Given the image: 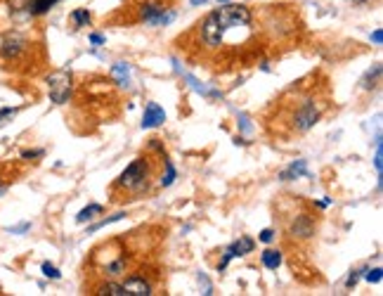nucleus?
<instances>
[{
    "instance_id": "f257e3e1",
    "label": "nucleus",
    "mask_w": 383,
    "mask_h": 296,
    "mask_svg": "<svg viewBox=\"0 0 383 296\" xmlns=\"http://www.w3.org/2000/svg\"><path fill=\"white\" fill-rule=\"evenodd\" d=\"M152 178H154V166L150 157H140L121 173L116 183L111 185V190H123V194L140 197V194L150 192Z\"/></svg>"
},
{
    "instance_id": "f03ea898",
    "label": "nucleus",
    "mask_w": 383,
    "mask_h": 296,
    "mask_svg": "<svg viewBox=\"0 0 383 296\" xmlns=\"http://www.w3.org/2000/svg\"><path fill=\"white\" fill-rule=\"evenodd\" d=\"M322 114H324V102H322L315 93H305V95H300L298 107H293V109L288 112V121H286L288 133H296V136L308 133L322 119Z\"/></svg>"
},
{
    "instance_id": "7ed1b4c3",
    "label": "nucleus",
    "mask_w": 383,
    "mask_h": 296,
    "mask_svg": "<svg viewBox=\"0 0 383 296\" xmlns=\"http://www.w3.org/2000/svg\"><path fill=\"white\" fill-rule=\"evenodd\" d=\"M48 90H50L52 102L64 105L71 95V73L62 69V71H55L52 76H48Z\"/></svg>"
},
{
    "instance_id": "20e7f679",
    "label": "nucleus",
    "mask_w": 383,
    "mask_h": 296,
    "mask_svg": "<svg viewBox=\"0 0 383 296\" xmlns=\"http://www.w3.org/2000/svg\"><path fill=\"white\" fill-rule=\"evenodd\" d=\"M126 289V296H150L154 294V285L150 278H145L142 273H133L128 275L126 282H121Z\"/></svg>"
},
{
    "instance_id": "39448f33",
    "label": "nucleus",
    "mask_w": 383,
    "mask_h": 296,
    "mask_svg": "<svg viewBox=\"0 0 383 296\" xmlns=\"http://www.w3.org/2000/svg\"><path fill=\"white\" fill-rule=\"evenodd\" d=\"M315 232H317V225H315L312 216H308V213H298V216L288 223V235L296 239H310L315 237Z\"/></svg>"
},
{
    "instance_id": "423d86ee",
    "label": "nucleus",
    "mask_w": 383,
    "mask_h": 296,
    "mask_svg": "<svg viewBox=\"0 0 383 296\" xmlns=\"http://www.w3.org/2000/svg\"><path fill=\"white\" fill-rule=\"evenodd\" d=\"M255 249V242L251 239V237H239L237 242H232L230 247L225 249V256H223V261L218 264V271H225L227 268V264H230L232 259H237V256H246V254H251Z\"/></svg>"
},
{
    "instance_id": "0eeeda50",
    "label": "nucleus",
    "mask_w": 383,
    "mask_h": 296,
    "mask_svg": "<svg viewBox=\"0 0 383 296\" xmlns=\"http://www.w3.org/2000/svg\"><path fill=\"white\" fill-rule=\"evenodd\" d=\"M29 48V43H26L24 36H19V33H12L3 40V45H0V55L5 59H19L24 55V50Z\"/></svg>"
},
{
    "instance_id": "6e6552de",
    "label": "nucleus",
    "mask_w": 383,
    "mask_h": 296,
    "mask_svg": "<svg viewBox=\"0 0 383 296\" xmlns=\"http://www.w3.org/2000/svg\"><path fill=\"white\" fill-rule=\"evenodd\" d=\"M166 121V112L161 109L157 102H147L145 107V117H142V129H157Z\"/></svg>"
},
{
    "instance_id": "1a4fd4ad",
    "label": "nucleus",
    "mask_w": 383,
    "mask_h": 296,
    "mask_svg": "<svg viewBox=\"0 0 383 296\" xmlns=\"http://www.w3.org/2000/svg\"><path fill=\"white\" fill-rule=\"evenodd\" d=\"M90 294H97V296H126V289L121 282L116 280H102V282H97L95 287L90 289Z\"/></svg>"
},
{
    "instance_id": "9d476101",
    "label": "nucleus",
    "mask_w": 383,
    "mask_h": 296,
    "mask_svg": "<svg viewBox=\"0 0 383 296\" xmlns=\"http://www.w3.org/2000/svg\"><path fill=\"white\" fill-rule=\"evenodd\" d=\"M260 261H263V266L267 271H277L281 266V251L279 249H265V251L260 254Z\"/></svg>"
},
{
    "instance_id": "9b49d317",
    "label": "nucleus",
    "mask_w": 383,
    "mask_h": 296,
    "mask_svg": "<svg viewBox=\"0 0 383 296\" xmlns=\"http://www.w3.org/2000/svg\"><path fill=\"white\" fill-rule=\"evenodd\" d=\"M90 19H92L90 10H85V8L73 10L71 15H69V22H71L73 29H83V26H88V24H90Z\"/></svg>"
},
{
    "instance_id": "f8f14e48",
    "label": "nucleus",
    "mask_w": 383,
    "mask_h": 296,
    "mask_svg": "<svg viewBox=\"0 0 383 296\" xmlns=\"http://www.w3.org/2000/svg\"><path fill=\"white\" fill-rule=\"evenodd\" d=\"M298 176H308V168H305V161L303 159H298V161H293L291 166L286 168V171H281V180H293V178H298Z\"/></svg>"
},
{
    "instance_id": "ddd939ff",
    "label": "nucleus",
    "mask_w": 383,
    "mask_h": 296,
    "mask_svg": "<svg viewBox=\"0 0 383 296\" xmlns=\"http://www.w3.org/2000/svg\"><path fill=\"white\" fill-rule=\"evenodd\" d=\"M379 76H381V64H374V69H369L365 73V78H362V88H365V90L376 88V83H379Z\"/></svg>"
},
{
    "instance_id": "4468645a",
    "label": "nucleus",
    "mask_w": 383,
    "mask_h": 296,
    "mask_svg": "<svg viewBox=\"0 0 383 296\" xmlns=\"http://www.w3.org/2000/svg\"><path fill=\"white\" fill-rule=\"evenodd\" d=\"M97 213H104V206H99V204H90V206H85L83 211L76 216V223H85V220H90V218H95Z\"/></svg>"
},
{
    "instance_id": "2eb2a0df",
    "label": "nucleus",
    "mask_w": 383,
    "mask_h": 296,
    "mask_svg": "<svg viewBox=\"0 0 383 296\" xmlns=\"http://www.w3.org/2000/svg\"><path fill=\"white\" fill-rule=\"evenodd\" d=\"M111 76L116 78L121 85H126V83H128V76H130V69H128L126 62H116V64H114V69H111Z\"/></svg>"
},
{
    "instance_id": "dca6fc26",
    "label": "nucleus",
    "mask_w": 383,
    "mask_h": 296,
    "mask_svg": "<svg viewBox=\"0 0 383 296\" xmlns=\"http://www.w3.org/2000/svg\"><path fill=\"white\" fill-rule=\"evenodd\" d=\"M161 164L166 166V176H161V185L168 187V185H173V180H176V168H173L171 159H168L166 154H164V159H161Z\"/></svg>"
},
{
    "instance_id": "f3484780",
    "label": "nucleus",
    "mask_w": 383,
    "mask_h": 296,
    "mask_svg": "<svg viewBox=\"0 0 383 296\" xmlns=\"http://www.w3.org/2000/svg\"><path fill=\"white\" fill-rule=\"evenodd\" d=\"M55 3H57V0H33L29 12H31V15H43V12H48Z\"/></svg>"
},
{
    "instance_id": "a211bd4d",
    "label": "nucleus",
    "mask_w": 383,
    "mask_h": 296,
    "mask_svg": "<svg viewBox=\"0 0 383 296\" xmlns=\"http://www.w3.org/2000/svg\"><path fill=\"white\" fill-rule=\"evenodd\" d=\"M40 271H43L45 278H50V280H59V278H62V273H59L52 264H43V266H40Z\"/></svg>"
},
{
    "instance_id": "6ab92c4d",
    "label": "nucleus",
    "mask_w": 383,
    "mask_h": 296,
    "mask_svg": "<svg viewBox=\"0 0 383 296\" xmlns=\"http://www.w3.org/2000/svg\"><path fill=\"white\" fill-rule=\"evenodd\" d=\"M123 218V213H116V216H111V218H104V220H99V223H95L90 227V232H95V230H99V227H104V225H109V223H116V220H121Z\"/></svg>"
},
{
    "instance_id": "aec40b11",
    "label": "nucleus",
    "mask_w": 383,
    "mask_h": 296,
    "mask_svg": "<svg viewBox=\"0 0 383 296\" xmlns=\"http://www.w3.org/2000/svg\"><path fill=\"white\" fill-rule=\"evenodd\" d=\"M17 109H0V126H5V124H10V119L15 117Z\"/></svg>"
},
{
    "instance_id": "412c9836",
    "label": "nucleus",
    "mask_w": 383,
    "mask_h": 296,
    "mask_svg": "<svg viewBox=\"0 0 383 296\" xmlns=\"http://www.w3.org/2000/svg\"><path fill=\"white\" fill-rule=\"evenodd\" d=\"M367 282H374V285H379L381 282V268H374V271L367 273Z\"/></svg>"
},
{
    "instance_id": "4be33fe9",
    "label": "nucleus",
    "mask_w": 383,
    "mask_h": 296,
    "mask_svg": "<svg viewBox=\"0 0 383 296\" xmlns=\"http://www.w3.org/2000/svg\"><path fill=\"white\" fill-rule=\"evenodd\" d=\"M33 157H43V150H24L22 159H33Z\"/></svg>"
},
{
    "instance_id": "5701e85b",
    "label": "nucleus",
    "mask_w": 383,
    "mask_h": 296,
    "mask_svg": "<svg viewBox=\"0 0 383 296\" xmlns=\"http://www.w3.org/2000/svg\"><path fill=\"white\" fill-rule=\"evenodd\" d=\"M272 239H274V230H270V227L260 232V242H265V244H267V242H272Z\"/></svg>"
},
{
    "instance_id": "b1692460",
    "label": "nucleus",
    "mask_w": 383,
    "mask_h": 296,
    "mask_svg": "<svg viewBox=\"0 0 383 296\" xmlns=\"http://www.w3.org/2000/svg\"><path fill=\"white\" fill-rule=\"evenodd\" d=\"M358 280H360V271H353V273H351V278H348V282H346V285H348V287H355V285H358Z\"/></svg>"
},
{
    "instance_id": "393cba45",
    "label": "nucleus",
    "mask_w": 383,
    "mask_h": 296,
    "mask_svg": "<svg viewBox=\"0 0 383 296\" xmlns=\"http://www.w3.org/2000/svg\"><path fill=\"white\" fill-rule=\"evenodd\" d=\"M372 40H374L376 45H381V40H383V31H381V29H376V31L372 33Z\"/></svg>"
},
{
    "instance_id": "a878e982",
    "label": "nucleus",
    "mask_w": 383,
    "mask_h": 296,
    "mask_svg": "<svg viewBox=\"0 0 383 296\" xmlns=\"http://www.w3.org/2000/svg\"><path fill=\"white\" fill-rule=\"evenodd\" d=\"M90 40H92L95 45H102V43H104V36H99V33H92Z\"/></svg>"
},
{
    "instance_id": "bb28decb",
    "label": "nucleus",
    "mask_w": 383,
    "mask_h": 296,
    "mask_svg": "<svg viewBox=\"0 0 383 296\" xmlns=\"http://www.w3.org/2000/svg\"><path fill=\"white\" fill-rule=\"evenodd\" d=\"M190 3H192V8H199V5H204L206 0H190Z\"/></svg>"
},
{
    "instance_id": "cd10ccee",
    "label": "nucleus",
    "mask_w": 383,
    "mask_h": 296,
    "mask_svg": "<svg viewBox=\"0 0 383 296\" xmlns=\"http://www.w3.org/2000/svg\"><path fill=\"white\" fill-rule=\"evenodd\" d=\"M372 0H353V5H369Z\"/></svg>"
},
{
    "instance_id": "c85d7f7f",
    "label": "nucleus",
    "mask_w": 383,
    "mask_h": 296,
    "mask_svg": "<svg viewBox=\"0 0 383 296\" xmlns=\"http://www.w3.org/2000/svg\"><path fill=\"white\" fill-rule=\"evenodd\" d=\"M218 3H230V0H218Z\"/></svg>"
},
{
    "instance_id": "c756f323",
    "label": "nucleus",
    "mask_w": 383,
    "mask_h": 296,
    "mask_svg": "<svg viewBox=\"0 0 383 296\" xmlns=\"http://www.w3.org/2000/svg\"><path fill=\"white\" fill-rule=\"evenodd\" d=\"M0 192H3V187H0Z\"/></svg>"
}]
</instances>
